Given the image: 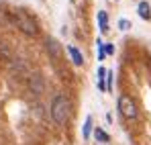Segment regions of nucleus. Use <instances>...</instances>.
Instances as JSON below:
<instances>
[{"instance_id": "f257e3e1", "label": "nucleus", "mask_w": 151, "mask_h": 145, "mask_svg": "<svg viewBox=\"0 0 151 145\" xmlns=\"http://www.w3.org/2000/svg\"><path fill=\"white\" fill-rule=\"evenodd\" d=\"M51 119L57 125H65L72 117V102L65 94H55L51 100Z\"/></svg>"}, {"instance_id": "f03ea898", "label": "nucleus", "mask_w": 151, "mask_h": 145, "mask_svg": "<svg viewBox=\"0 0 151 145\" xmlns=\"http://www.w3.org/2000/svg\"><path fill=\"white\" fill-rule=\"evenodd\" d=\"M12 21H14V25H17V29H19L21 33H25L27 37H35V35L39 33V27H37V23H35V19L29 17V14L23 12V10L12 12Z\"/></svg>"}, {"instance_id": "7ed1b4c3", "label": "nucleus", "mask_w": 151, "mask_h": 145, "mask_svg": "<svg viewBox=\"0 0 151 145\" xmlns=\"http://www.w3.org/2000/svg\"><path fill=\"white\" fill-rule=\"evenodd\" d=\"M119 113L125 117L127 121H135L137 117H139V110H137V104H135V100L131 96H119Z\"/></svg>"}, {"instance_id": "20e7f679", "label": "nucleus", "mask_w": 151, "mask_h": 145, "mask_svg": "<svg viewBox=\"0 0 151 145\" xmlns=\"http://www.w3.org/2000/svg\"><path fill=\"white\" fill-rule=\"evenodd\" d=\"M29 88H31V92L33 94H43L45 92V80L39 76V74H35V76H31L29 78Z\"/></svg>"}, {"instance_id": "39448f33", "label": "nucleus", "mask_w": 151, "mask_h": 145, "mask_svg": "<svg viewBox=\"0 0 151 145\" xmlns=\"http://www.w3.org/2000/svg\"><path fill=\"white\" fill-rule=\"evenodd\" d=\"M45 49H47V53H49L53 59H59V55H61V47H59V43H57L53 37H47V41H45Z\"/></svg>"}, {"instance_id": "423d86ee", "label": "nucleus", "mask_w": 151, "mask_h": 145, "mask_svg": "<svg viewBox=\"0 0 151 145\" xmlns=\"http://www.w3.org/2000/svg\"><path fill=\"white\" fill-rule=\"evenodd\" d=\"M68 51H70V55H72V61H74L76 66H84V55L80 53V49L74 47V45H70V47H68Z\"/></svg>"}, {"instance_id": "0eeeda50", "label": "nucleus", "mask_w": 151, "mask_h": 145, "mask_svg": "<svg viewBox=\"0 0 151 145\" xmlns=\"http://www.w3.org/2000/svg\"><path fill=\"white\" fill-rule=\"evenodd\" d=\"M137 12H139V17H141L143 21H149V19H151V6L147 4V2H139Z\"/></svg>"}, {"instance_id": "6e6552de", "label": "nucleus", "mask_w": 151, "mask_h": 145, "mask_svg": "<svg viewBox=\"0 0 151 145\" xmlns=\"http://www.w3.org/2000/svg\"><path fill=\"white\" fill-rule=\"evenodd\" d=\"M98 23H100V31L102 33H108V17H106L104 10L98 12Z\"/></svg>"}, {"instance_id": "1a4fd4ad", "label": "nucleus", "mask_w": 151, "mask_h": 145, "mask_svg": "<svg viewBox=\"0 0 151 145\" xmlns=\"http://www.w3.org/2000/svg\"><path fill=\"white\" fill-rule=\"evenodd\" d=\"M90 131H92V117H86V123H84V139L90 137Z\"/></svg>"}, {"instance_id": "9d476101", "label": "nucleus", "mask_w": 151, "mask_h": 145, "mask_svg": "<svg viewBox=\"0 0 151 145\" xmlns=\"http://www.w3.org/2000/svg\"><path fill=\"white\" fill-rule=\"evenodd\" d=\"M94 135H96V139H98V141H102V143H106V141H108V135H106L102 129H96V133H94Z\"/></svg>"}, {"instance_id": "9b49d317", "label": "nucleus", "mask_w": 151, "mask_h": 145, "mask_svg": "<svg viewBox=\"0 0 151 145\" xmlns=\"http://www.w3.org/2000/svg\"><path fill=\"white\" fill-rule=\"evenodd\" d=\"M106 90H112V80H114V72H106Z\"/></svg>"}, {"instance_id": "f8f14e48", "label": "nucleus", "mask_w": 151, "mask_h": 145, "mask_svg": "<svg viewBox=\"0 0 151 145\" xmlns=\"http://www.w3.org/2000/svg\"><path fill=\"white\" fill-rule=\"evenodd\" d=\"M119 29H121V31H129V29H131V23H129L127 19H121V21H119Z\"/></svg>"}, {"instance_id": "ddd939ff", "label": "nucleus", "mask_w": 151, "mask_h": 145, "mask_svg": "<svg viewBox=\"0 0 151 145\" xmlns=\"http://www.w3.org/2000/svg\"><path fill=\"white\" fill-rule=\"evenodd\" d=\"M104 53H106V55H112V53H114V45H112V43H106V45H104Z\"/></svg>"}]
</instances>
